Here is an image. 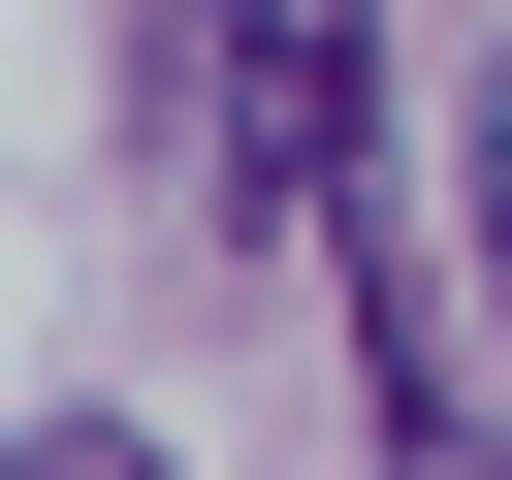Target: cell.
Listing matches in <instances>:
<instances>
[{"label":"cell","mask_w":512,"mask_h":480,"mask_svg":"<svg viewBox=\"0 0 512 480\" xmlns=\"http://www.w3.org/2000/svg\"><path fill=\"white\" fill-rule=\"evenodd\" d=\"M192 32H224V224H320L352 256L384 224V32L352 0H192Z\"/></svg>","instance_id":"cell-1"},{"label":"cell","mask_w":512,"mask_h":480,"mask_svg":"<svg viewBox=\"0 0 512 480\" xmlns=\"http://www.w3.org/2000/svg\"><path fill=\"white\" fill-rule=\"evenodd\" d=\"M480 320H512V64H480Z\"/></svg>","instance_id":"cell-2"}]
</instances>
